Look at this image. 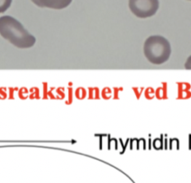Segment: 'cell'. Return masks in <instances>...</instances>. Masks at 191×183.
<instances>
[{
	"instance_id": "1",
	"label": "cell",
	"mask_w": 191,
	"mask_h": 183,
	"mask_svg": "<svg viewBox=\"0 0 191 183\" xmlns=\"http://www.w3.org/2000/svg\"><path fill=\"white\" fill-rule=\"evenodd\" d=\"M0 35L18 49L32 48L36 42V38L10 15L0 17Z\"/></svg>"
},
{
	"instance_id": "2",
	"label": "cell",
	"mask_w": 191,
	"mask_h": 183,
	"mask_svg": "<svg viewBox=\"0 0 191 183\" xmlns=\"http://www.w3.org/2000/svg\"><path fill=\"white\" fill-rule=\"evenodd\" d=\"M143 52L147 60L154 65L166 63L171 55L169 41L161 35H151L145 40Z\"/></svg>"
},
{
	"instance_id": "3",
	"label": "cell",
	"mask_w": 191,
	"mask_h": 183,
	"mask_svg": "<svg viewBox=\"0 0 191 183\" xmlns=\"http://www.w3.org/2000/svg\"><path fill=\"white\" fill-rule=\"evenodd\" d=\"M160 6L159 0H129V8L138 18L153 16Z\"/></svg>"
},
{
	"instance_id": "4",
	"label": "cell",
	"mask_w": 191,
	"mask_h": 183,
	"mask_svg": "<svg viewBox=\"0 0 191 183\" xmlns=\"http://www.w3.org/2000/svg\"><path fill=\"white\" fill-rule=\"evenodd\" d=\"M37 6L50 9H64L71 4L72 0H31Z\"/></svg>"
},
{
	"instance_id": "5",
	"label": "cell",
	"mask_w": 191,
	"mask_h": 183,
	"mask_svg": "<svg viewBox=\"0 0 191 183\" xmlns=\"http://www.w3.org/2000/svg\"><path fill=\"white\" fill-rule=\"evenodd\" d=\"M12 4V0H0V14L7 10Z\"/></svg>"
},
{
	"instance_id": "6",
	"label": "cell",
	"mask_w": 191,
	"mask_h": 183,
	"mask_svg": "<svg viewBox=\"0 0 191 183\" xmlns=\"http://www.w3.org/2000/svg\"><path fill=\"white\" fill-rule=\"evenodd\" d=\"M185 68L191 70V55L187 58L186 63H185Z\"/></svg>"
},
{
	"instance_id": "7",
	"label": "cell",
	"mask_w": 191,
	"mask_h": 183,
	"mask_svg": "<svg viewBox=\"0 0 191 183\" xmlns=\"http://www.w3.org/2000/svg\"><path fill=\"white\" fill-rule=\"evenodd\" d=\"M189 1H191V0H189Z\"/></svg>"
}]
</instances>
